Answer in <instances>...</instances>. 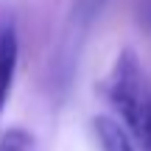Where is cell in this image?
<instances>
[{"label":"cell","instance_id":"obj_1","mask_svg":"<svg viewBox=\"0 0 151 151\" xmlns=\"http://www.w3.org/2000/svg\"><path fill=\"white\" fill-rule=\"evenodd\" d=\"M106 95L140 148L151 151V87L143 65L132 50H123L118 56L106 84Z\"/></svg>","mask_w":151,"mask_h":151},{"label":"cell","instance_id":"obj_2","mask_svg":"<svg viewBox=\"0 0 151 151\" xmlns=\"http://www.w3.org/2000/svg\"><path fill=\"white\" fill-rule=\"evenodd\" d=\"M17 59H20V42H17L14 22H6L0 28V118L9 106L11 90L17 78Z\"/></svg>","mask_w":151,"mask_h":151},{"label":"cell","instance_id":"obj_3","mask_svg":"<svg viewBox=\"0 0 151 151\" xmlns=\"http://www.w3.org/2000/svg\"><path fill=\"white\" fill-rule=\"evenodd\" d=\"M92 134H95V143L101 151H134V137L126 129L123 123H118L115 118H106V115H98L92 120Z\"/></svg>","mask_w":151,"mask_h":151},{"label":"cell","instance_id":"obj_4","mask_svg":"<svg viewBox=\"0 0 151 151\" xmlns=\"http://www.w3.org/2000/svg\"><path fill=\"white\" fill-rule=\"evenodd\" d=\"M0 151H34V137L25 129H9L0 137Z\"/></svg>","mask_w":151,"mask_h":151}]
</instances>
